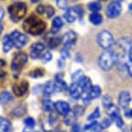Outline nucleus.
<instances>
[{
	"instance_id": "26",
	"label": "nucleus",
	"mask_w": 132,
	"mask_h": 132,
	"mask_svg": "<svg viewBox=\"0 0 132 132\" xmlns=\"http://www.w3.org/2000/svg\"><path fill=\"white\" fill-rule=\"evenodd\" d=\"M88 9L93 12V13H98L101 10V4L98 2H91L88 4Z\"/></svg>"
},
{
	"instance_id": "33",
	"label": "nucleus",
	"mask_w": 132,
	"mask_h": 132,
	"mask_svg": "<svg viewBox=\"0 0 132 132\" xmlns=\"http://www.w3.org/2000/svg\"><path fill=\"white\" fill-rule=\"evenodd\" d=\"M44 73V71L42 70V69H35L32 72H30V73H29V75L31 77H33V78H39V77H42Z\"/></svg>"
},
{
	"instance_id": "19",
	"label": "nucleus",
	"mask_w": 132,
	"mask_h": 132,
	"mask_svg": "<svg viewBox=\"0 0 132 132\" xmlns=\"http://www.w3.org/2000/svg\"><path fill=\"white\" fill-rule=\"evenodd\" d=\"M12 129L11 123L8 119L0 117V132H11Z\"/></svg>"
},
{
	"instance_id": "50",
	"label": "nucleus",
	"mask_w": 132,
	"mask_h": 132,
	"mask_svg": "<svg viewBox=\"0 0 132 132\" xmlns=\"http://www.w3.org/2000/svg\"><path fill=\"white\" fill-rule=\"evenodd\" d=\"M61 132H64V131H61Z\"/></svg>"
},
{
	"instance_id": "35",
	"label": "nucleus",
	"mask_w": 132,
	"mask_h": 132,
	"mask_svg": "<svg viewBox=\"0 0 132 132\" xmlns=\"http://www.w3.org/2000/svg\"><path fill=\"white\" fill-rule=\"evenodd\" d=\"M99 117H100V112H99V109L98 108H97L94 110V111L93 113L91 114L90 116L87 118V119H88L89 121H94L95 119L97 118H98Z\"/></svg>"
},
{
	"instance_id": "43",
	"label": "nucleus",
	"mask_w": 132,
	"mask_h": 132,
	"mask_svg": "<svg viewBox=\"0 0 132 132\" xmlns=\"http://www.w3.org/2000/svg\"><path fill=\"white\" fill-rule=\"evenodd\" d=\"M4 16V10L3 9V7H0V22L2 21Z\"/></svg>"
},
{
	"instance_id": "12",
	"label": "nucleus",
	"mask_w": 132,
	"mask_h": 132,
	"mask_svg": "<svg viewBox=\"0 0 132 132\" xmlns=\"http://www.w3.org/2000/svg\"><path fill=\"white\" fill-rule=\"evenodd\" d=\"M29 89V83L25 80H23L19 83L15 84L13 86V93L16 96L22 97L27 93Z\"/></svg>"
},
{
	"instance_id": "1",
	"label": "nucleus",
	"mask_w": 132,
	"mask_h": 132,
	"mask_svg": "<svg viewBox=\"0 0 132 132\" xmlns=\"http://www.w3.org/2000/svg\"><path fill=\"white\" fill-rule=\"evenodd\" d=\"M23 29L27 33L37 36L42 34L46 29V23L38 16L31 15L23 22Z\"/></svg>"
},
{
	"instance_id": "13",
	"label": "nucleus",
	"mask_w": 132,
	"mask_h": 132,
	"mask_svg": "<svg viewBox=\"0 0 132 132\" xmlns=\"http://www.w3.org/2000/svg\"><path fill=\"white\" fill-rule=\"evenodd\" d=\"M45 46L42 42H36L30 47V56L32 59H37L41 55V53L44 50Z\"/></svg>"
},
{
	"instance_id": "51",
	"label": "nucleus",
	"mask_w": 132,
	"mask_h": 132,
	"mask_svg": "<svg viewBox=\"0 0 132 132\" xmlns=\"http://www.w3.org/2000/svg\"><path fill=\"white\" fill-rule=\"evenodd\" d=\"M103 1H104V0H103Z\"/></svg>"
},
{
	"instance_id": "21",
	"label": "nucleus",
	"mask_w": 132,
	"mask_h": 132,
	"mask_svg": "<svg viewBox=\"0 0 132 132\" xmlns=\"http://www.w3.org/2000/svg\"><path fill=\"white\" fill-rule=\"evenodd\" d=\"M56 79V82L55 84V87H56V91H60V92H62V91H65L67 90L68 88V85L65 82L62 78L60 75H56L55 77Z\"/></svg>"
},
{
	"instance_id": "10",
	"label": "nucleus",
	"mask_w": 132,
	"mask_h": 132,
	"mask_svg": "<svg viewBox=\"0 0 132 132\" xmlns=\"http://www.w3.org/2000/svg\"><path fill=\"white\" fill-rule=\"evenodd\" d=\"M77 41V35L73 31H68L62 37V42L65 45V48H68L74 46Z\"/></svg>"
},
{
	"instance_id": "29",
	"label": "nucleus",
	"mask_w": 132,
	"mask_h": 132,
	"mask_svg": "<svg viewBox=\"0 0 132 132\" xmlns=\"http://www.w3.org/2000/svg\"><path fill=\"white\" fill-rule=\"evenodd\" d=\"M84 77L83 71L82 70H77L73 73L72 75V80L73 82H79L80 79Z\"/></svg>"
},
{
	"instance_id": "44",
	"label": "nucleus",
	"mask_w": 132,
	"mask_h": 132,
	"mask_svg": "<svg viewBox=\"0 0 132 132\" xmlns=\"http://www.w3.org/2000/svg\"><path fill=\"white\" fill-rule=\"evenodd\" d=\"M72 132H79V126L77 124H73V130Z\"/></svg>"
},
{
	"instance_id": "32",
	"label": "nucleus",
	"mask_w": 132,
	"mask_h": 132,
	"mask_svg": "<svg viewBox=\"0 0 132 132\" xmlns=\"http://www.w3.org/2000/svg\"><path fill=\"white\" fill-rule=\"evenodd\" d=\"M54 104L50 100H45L42 103V109L45 111H50L53 109Z\"/></svg>"
},
{
	"instance_id": "24",
	"label": "nucleus",
	"mask_w": 132,
	"mask_h": 132,
	"mask_svg": "<svg viewBox=\"0 0 132 132\" xmlns=\"http://www.w3.org/2000/svg\"><path fill=\"white\" fill-rule=\"evenodd\" d=\"M89 19H90L91 23L96 26H98L103 22V17L98 13H92L89 16Z\"/></svg>"
},
{
	"instance_id": "25",
	"label": "nucleus",
	"mask_w": 132,
	"mask_h": 132,
	"mask_svg": "<svg viewBox=\"0 0 132 132\" xmlns=\"http://www.w3.org/2000/svg\"><path fill=\"white\" fill-rule=\"evenodd\" d=\"M63 21L60 16H55L52 22V28L55 29V31L61 29L62 27H63Z\"/></svg>"
},
{
	"instance_id": "48",
	"label": "nucleus",
	"mask_w": 132,
	"mask_h": 132,
	"mask_svg": "<svg viewBox=\"0 0 132 132\" xmlns=\"http://www.w3.org/2000/svg\"><path fill=\"white\" fill-rule=\"evenodd\" d=\"M30 1L32 2V3H37V2H38L39 0H30Z\"/></svg>"
},
{
	"instance_id": "30",
	"label": "nucleus",
	"mask_w": 132,
	"mask_h": 132,
	"mask_svg": "<svg viewBox=\"0 0 132 132\" xmlns=\"http://www.w3.org/2000/svg\"><path fill=\"white\" fill-rule=\"evenodd\" d=\"M26 111V108L25 106L23 105V104H20V105H18L17 107H16L14 110V114L17 117H21L23 116L24 112Z\"/></svg>"
},
{
	"instance_id": "49",
	"label": "nucleus",
	"mask_w": 132,
	"mask_h": 132,
	"mask_svg": "<svg viewBox=\"0 0 132 132\" xmlns=\"http://www.w3.org/2000/svg\"><path fill=\"white\" fill-rule=\"evenodd\" d=\"M118 1H119V2H120V1H123V0H118Z\"/></svg>"
},
{
	"instance_id": "18",
	"label": "nucleus",
	"mask_w": 132,
	"mask_h": 132,
	"mask_svg": "<svg viewBox=\"0 0 132 132\" xmlns=\"http://www.w3.org/2000/svg\"><path fill=\"white\" fill-rule=\"evenodd\" d=\"M56 92L55 84L52 81H48L44 85L43 87V94L45 96H51Z\"/></svg>"
},
{
	"instance_id": "40",
	"label": "nucleus",
	"mask_w": 132,
	"mask_h": 132,
	"mask_svg": "<svg viewBox=\"0 0 132 132\" xmlns=\"http://www.w3.org/2000/svg\"><path fill=\"white\" fill-rule=\"evenodd\" d=\"M61 55L62 59H68L70 57V53H69L68 48H62L61 50Z\"/></svg>"
},
{
	"instance_id": "38",
	"label": "nucleus",
	"mask_w": 132,
	"mask_h": 132,
	"mask_svg": "<svg viewBox=\"0 0 132 132\" xmlns=\"http://www.w3.org/2000/svg\"><path fill=\"white\" fill-rule=\"evenodd\" d=\"M24 123H25L27 128H29V129H33L35 125H36V123H35L34 118H26L25 121H24Z\"/></svg>"
},
{
	"instance_id": "15",
	"label": "nucleus",
	"mask_w": 132,
	"mask_h": 132,
	"mask_svg": "<svg viewBox=\"0 0 132 132\" xmlns=\"http://www.w3.org/2000/svg\"><path fill=\"white\" fill-rule=\"evenodd\" d=\"M69 93H70V95L72 98L78 99L80 97H82V94H83V90H82L81 86H79V83H73L71 85L70 87H69Z\"/></svg>"
},
{
	"instance_id": "23",
	"label": "nucleus",
	"mask_w": 132,
	"mask_h": 132,
	"mask_svg": "<svg viewBox=\"0 0 132 132\" xmlns=\"http://www.w3.org/2000/svg\"><path fill=\"white\" fill-rule=\"evenodd\" d=\"M101 94V88L98 86H92L90 91L88 92V95L90 97L91 99L97 98L100 96Z\"/></svg>"
},
{
	"instance_id": "45",
	"label": "nucleus",
	"mask_w": 132,
	"mask_h": 132,
	"mask_svg": "<svg viewBox=\"0 0 132 132\" xmlns=\"http://www.w3.org/2000/svg\"><path fill=\"white\" fill-rule=\"evenodd\" d=\"M126 116L129 117V118H132V110L129 111L128 112H126Z\"/></svg>"
},
{
	"instance_id": "47",
	"label": "nucleus",
	"mask_w": 132,
	"mask_h": 132,
	"mask_svg": "<svg viewBox=\"0 0 132 132\" xmlns=\"http://www.w3.org/2000/svg\"><path fill=\"white\" fill-rule=\"evenodd\" d=\"M3 29H4V27L1 23H0V35H1L2 32H3Z\"/></svg>"
},
{
	"instance_id": "5",
	"label": "nucleus",
	"mask_w": 132,
	"mask_h": 132,
	"mask_svg": "<svg viewBox=\"0 0 132 132\" xmlns=\"http://www.w3.org/2000/svg\"><path fill=\"white\" fill-rule=\"evenodd\" d=\"M28 61V55L23 52H19L14 55L11 61V69L13 71H20Z\"/></svg>"
},
{
	"instance_id": "22",
	"label": "nucleus",
	"mask_w": 132,
	"mask_h": 132,
	"mask_svg": "<svg viewBox=\"0 0 132 132\" xmlns=\"http://www.w3.org/2000/svg\"><path fill=\"white\" fill-rule=\"evenodd\" d=\"M13 100V96L11 95L9 92L4 91L0 93V104H6Z\"/></svg>"
},
{
	"instance_id": "3",
	"label": "nucleus",
	"mask_w": 132,
	"mask_h": 132,
	"mask_svg": "<svg viewBox=\"0 0 132 132\" xmlns=\"http://www.w3.org/2000/svg\"><path fill=\"white\" fill-rule=\"evenodd\" d=\"M117 63V57L112 50H107L99 56L98 65L99 68L104 71H108L113 68Z\"/></svg>"
},
{
	"instance_id": "14",
	"label": "nucleus",
	"mask_w": 132,
	"mask_h": 132,
	"mask_svg": "<svg viewBox=\"0 0 132 132\" xmlns=\"http://www.w3.org/2000/svg\"><path fill=\"white\" fill-rule=\"evenodd\" d=\"M131 100V97H130V93L127 91H123L119 93L118 96V103L120 104L121 107L123 108H127L129 106V103H130Z\"/></svg>"
},
{
	"instance_id": "20",
	"label": "nucleus",
	"mask_w": 132,
	"mask_h": 132,
	"mask_svg": "<svg viewBox=\"0 0 132 132\" xmlns=\"http://www.w3.org/2000/svg\"><path fill=\"white\" fill-rule=\"evenodd\" d=\"M79 116V113L77 112L75 110H73V111H70L68 115H67V118L65 119V123L67 125H72V124L74 123V122L76 121L77 117Z\"/></svg>"
},
{
	"instance_id": "41",
	"label": "nucleus",
	"mask_w": 132,
	"mask_h": 132,
	"mask_svg": "<svg viewBox=\"0 0 132 132\" xmlns=\"http://www.w3.org/2000/svg\"><path fill=\"white\" fill-rule=\"evenodd\" d=\"M111 119H109V118H104L103 122L101 123L100 124V126H101V128L102 129H105V128H108V127L111 125Z\"/></svg>"
},
{
	"instance_id": "42",
	"label": "nucleus",
	"mask_w": 132,
	"mask_h": 132,
	"mask_svg": "<svg viewBox=\"0 0 132 132\" xmlns=\"http://www.w3.org/2000/svg\"><path fill=\"white\" fill-rule=\"evenodd\" d=\"M36 12L39 14L45 13V6L44 5H38L36 7Z\"/></svg>"
},
{
	"instance_id": "2",
	"label": "nucleus",
	"mask_w": 132,
	"mask_h": 132,
	"mask_svg": "<svg viewBox=\"0 0 132 132\" xmlns=\"http://www.w3.org/2000/svg\"><path fill=\"white\" fill-rule=\"evenodd\" d=\"M27 5L23 2H16L9 6L8 11L11 16V19L15 23H18L27 14Z\"/></svg>"
},
{
	"instance_id": "28",
	"label": "nucleus",
	"mask_w": 132,
	"mask_h": 132,
	"mask_svg": "<svg viewBox=\"0 0 132 132\" xmlns=\"http://www.w3.org/2000/svg\"><path fill=\"white\" fill-rule=\"evenodd\" d=\"M61 42V39L58 38V37H53V38H50V39H49V41H48L49 48H57V47L60 45Z\"/></svg>"
},
{
	"instance_id": "4",
	"label": "nucleus",
	"mask_w": 132,
	"mask_h": 132,
	"mask_svg": "<svg viewBox=\"0 0 132 132\" xmlns=\"http://www.w3.org/2000/svg\"><path fill=\"white\" fill-rule=\"evenodd\" d=\"M97 41H98V45L104 49L111 48L115 43L113 36L107 30H103L99 32L98 36H97Z\"/></svg>"
},
{
	"instance_id": "46",
	"label": "nucleus",
	"mask_w": 132,
	"mask_h": 132,
	"mask_svg": "<svg viewBox=\"0 0 132 132\" xmlns=\"http://www.w3.org/2000/svg\"><path fill=\"white\" fill-rule=\"evenodd\" d=\"M128 9H129V11L130 12V13H132V3L129 4V5L128 7Z\"/></svg>"
},
{
	"instance_id": "8",
	"label": "nucleus",
	"mask_w": 132,
	"mask_h": 132,
	"mask_svg": "<svg viewBox=\"0 0 132 132\" xmlns=\"http://www.w3.org/2000/svg\"><path fill=\"white\" fill-rule=\"evenodd\" d=\"M82 16H83V10H82V8L79 6H75L67 10L66 13L64 14V18L68 23H73V22H75L77 17H81Z\"/></svg>"
},
{
	"instance_id": "11",
	"label": "nucleus",
	"mask_w": 132,
	"mask_h": 132,
	"mask_svg": "<svg viewBox=\"0 0 132 132\" xmlns=\"http://www.w3.org/2000/svg\"><path fill=\"white\" fill-rule=\"evenodd\" d=\"M54 107L60 115L67 116L70 112V105H69L68 103H67V102H65V101L59 100L55 102V103L54 104Z\"/></svg>"
},
{
	"instance_id": "34",
	"label": "nucleus",
	"mask_w": 132,
	"mask_h": 132,
	"mask_svg": "<svg viewBox=\"0 0 132 132\" xmlns=\"http://www.w3.org/2000/svg\"><path fill=\"white\" fill-rule=\"evenodd\" d=\"M55 3L57 6L61 10H66L68 6V0H55Z\"/></svg>"
},
{
	"instance_id": "6",
	"label": "nucleus",
	"mask_w": 132,
	"mask_h": 132,
	"mask_svg": "<svg viewBox=\"0 0 132 132\" xmlns=\"http://www.w3.org/2000/svg\"><path fill=\"white\" fill-rule=\"evenodd\" d=\"M11 38L13 42L14 46L17 48H22L28 43L29 38L25 34L21 33L18 30H14L11 32V34L10 35Z\"/></svg>"
},
{
	"instance_id": "31",
	"label": "nucleus",
	"mask_w": 132,
	"mask_h": 132,
	"mask_svg": "<svg viewBox=\"0 0 132 132\" xmlns=\"http://www.w3.org/2000/svg\"><path fill=\"white\" fill-rule=\"evenodd\" d=\"M102 103H103V105L105 107V109H107L108 107L112 105V98H111V96L106 95V96H104L103 98Z\"/></svg>"
},
{
	"instance_id": "16",
	"label": "nucleus",
	"mask_w": 132,
	"mask_h": 132,
	"mask_svg": "<svg viewBox=\"0 0 132 132\" xmlns=\"http://www.w3.org/2000/svg\"><path fill=\"white\" fill-rule=\"evenodd\" d=\"M13 42L9 35H5L3 38V51L4 53H9L13 48Z\"/></svg>"
},
{
	"instance_id": "17",
	"label": "nucleus",
	"mask_w": 132,
	"mask_h": 132,
	"mask_svg": "<svg viewBox=\"0 0 132 132\" xmlns=\"http://www.w3.org/2000/svg\"><path fill=\"white\" fill-rule=\"evenodd\" d=\"M74 83H79V86H81L82 90H83V93H88L90 91V89L92 88V82L90 80V79L87 78V77L84 76L80 80L79 82H74Z\"/></svg>"
},
{
	"instance_id": "27",
	"label": "nucleus",
	"mask_w": 132,
	"mask_h": 132,
	"mask_svg": "<svg viewBox=\"0 0 132 132\" xmlns=\"http://www.w3.org/2000/svg\"><path fill=\"white\" fill-rule=\"evenodd\" d=\"M126 68L128 73L132 77V48L129 51V56H128V61L126 62Z\"/></svg>"
},
{
	"instance_id": "36",
	"label": "nucleus",
	"mask_w": 132,
	"mask_h": 132,
	"mask_svg": "<svg viewBox=\"0 0 132 132\" xmlns=\"http://www.w3.org/2000/svg\"><path fill=\"white\" fill-rule=\"evenodd\" d=\"M52 58H53V55H52V54L49 51H47L46 53H44L42 56V60L43 63H48V62L51 61Z\"/></svg>"
},
{
	"instance_id": "39",
	"label": "nucleus",
	"mask_w": 132,
	"mask_h": 132,
	"mask_svg": "<svg viewBox=\"0 0 132 132\" xmlns=\"http://www.w3.org/2000/svg\"><path fill=\"white\" fill-rule=\"evenodd\" d=\"M6 66V61L3 59H0V78H3L6 75V73L3 71V68Z\"/></svg>"
},
{
	"instance_id": "37",
	"label": "nucleus",
	"mask_w": 132,
	"mask_h": 132,
	"mask_svg": "<svg viewBox=\"0 0 132 132\" xmlns=\"http://www.w3.org/2000/svg\"><path fill=\"white\" fill-rule=\"evenodd\" d=\"M46 16L48 18H50V17H52L54 16V7H52L50 5H48V6H45V13Z\"/></svg>"
},
{
	"instance_id": "9",
	"label": "nucleus",
	"mask_w": 132,
	"mask_h": 132,
	"mask_svg": "<svg viewBox=\"0 0 132 132\" xmlns=\"http://www.w3.org/2000/svg\"><path fill=\"white\" fill-rule=\"evenodd\" d=\"M106 110H107V111H108V113L111 115L112 120L116 122L118 127L122 128L123 125V119H122L121 116H120V111H119L118 108H117L115 105H113L112 104L111 106L108 107Z\"/></svg>"
},
{
	"instance_id": "7",
	"label": "nucleus",
	"mask_w": 132,
	"mask_h": 132,
	"mask_svg": "<svg viewBox=\"0 0 132 132\" xmlns=\"http://www.w3.org/2000/svg\"><path fill=\"white\" fill-rule=\"evenodd\" d=\"M122 12V5L121 3L118 0H114L111 2L106 9V16L109 18H116L118 17Z\"/></svg>"
}]
</instances>
